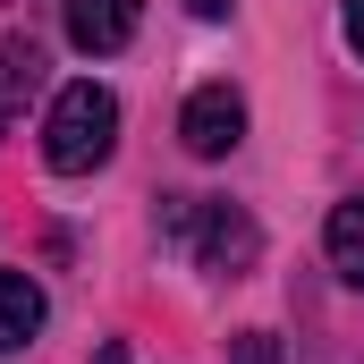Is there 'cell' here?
<instances>
[{
	"mask_svg": "<svg viewBox=\"0 0 364 364\" xmlns=\"http://www.w3.org/2000/svg\"><path fill=\"white\" fill-rule=\"evenodd\" d=\"M348 43H356V60H364V0H348Z\"/></svg>",
	"mask_w": 364,
	"mask_h": 364,
	"instance_id": "9",
	"label": "cell"
},
{
	"mask_svg": "<svg viewBox=\"0 0 364 364\" xmlns=\"http://www.w3.org/2000/svg\"><path fill=\"white\" fill-rule=\"evenodd\" d=\"M60 26H68V43L85 60H110L136 34V0H60Z\"/></svg>",
	"mask_w": 364,
	"mask_h": 364,
	"instance_id": "4",
	"label": "cell"
},
{
	"mask_svg": "<svg viewBox=\"0 0 364 364\" xmlns=\"http://www.w3.org/2000/svg\"><path fill=\"white\" fill-rule=\"evenodd\" d=\"M34 331H43V288H34V272H0V356H17Z\"/></svg>",
	"mask_w": 364,
	"mask_h": 364,
	"instance_id": "5",
	"label": "cell"
},
{
	"mask_svg": "<svg viewBox=\"0 0 364 364\" xmlns=\"http://www.w3.org/2000/svg\"><path fill=\"white\" fill-rule=\"evenodd\" d=\"M119 153V93L77 77V85H60L51 102V119H43V161L60 170V178H85Z\"/></svg>",
	"mask_w": 364,
	"mask_h": 364,
	"instance_id": "1",
	"label": "cell"
},
{
	"mask_svg": "<svg viewBox=\"0 0 364 364\" xmlns=\"http://www.w3.org/2000/svg\"><path fill=\"white\" fill-rule=\"evenodd\" d=\"M178 136L195 161H220V153H237L246 144V102H237V85H195L178 110Z\"/></svg>",
	"mask_w": 364,
	"mask_h": 364,
	"instance_id": "3",
	"label": "cell"
},
{
	"mask_svg": "<svg viewBox=\"0 0 364 364\" xmlns=\"http://www.w3.org/2000/svg\"><path fill=\"white\" fill-rule=\"evenodd\" d=\"M237 364H272V331H246L237 339Z\"/></svg>",
	"mask_w": 364,
	"mask_h": 364,
	"instance_id": "8",
	"label": "cell"
},
{
	"mask_svg": "<svg viewBox=\"0 0 364 364\" xmlns=\"http://www.w3.org/2000/svg\"><path fill=\"white\" fill-rule=\"evenodd\" d=\"M186 9H195V17H229V0H186Z\"/></svg>",
	"mask_w": 364,
	"mask_h": 364,
	"instance_id": "10",
	"label": "cell"
},
{
	"mask_svg": "<svg viewBox=\"0 0 364 364\" xmlns=\"http://www.w3.org/2000/svg\"><path fill=\"white\" fill-rule=\"evenodd\" d=\"M34 85H43V43H34V34H9V43H0V136H9V119L26 110Z\"/></svg>",
	"mask_w": 364,
	"mask_h": 364,
	"instance_id": "6",
	"label": "cell"
},
{
	"mask_svg": "<svg viewBox=\"0 0 364 364\" xmlns=\"http://www.w3.org/2000/svg\"><path fill=\"white\" fill-rule=\"evenodd\" d=\"M322 246H331V272L348 279V288H364V203H331Z\"/></svg>",
	"mask_w": 364,
	"mask_h": 364,
	"instance_id": "7",
	"label": "cell"
},
{
	"mask_svg": "<svg viewBox=\"0 0 364 364\" xmlns=\"http://www.w3.org/2000/svg\"><path fill=\"white\" fill-rule=\"evenodd\" d=\"M170 203V229H178L186 246H195V263L220 279L255 272V255H263V229L237 212V203H195V195H161Z\"/></svg>",
	"mask_w": 364,
	"mask_h": 364,
	"instance_id": "2",
	"label": "cell"
}]
</instances>
